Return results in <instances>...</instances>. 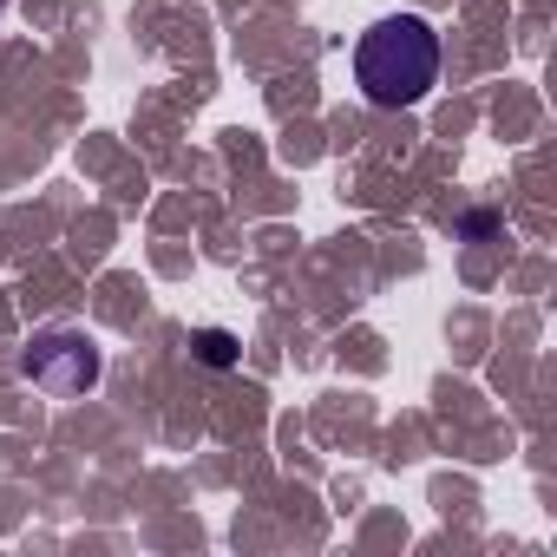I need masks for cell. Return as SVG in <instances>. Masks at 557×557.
<instances>
[{
  "instance_id": "obj_1",
  "label": "cell",
  "mask_w": 557,
  "mask_h": 557,
  "mask_svg": "<svg viewBox=\"0 0 557 557\" xmlns=\"http://www.w3.org/2000/svg\"><path fill=\"white\" fill-rule=\"evenodd\" d=\"M355 79L368 92V106H420L440 86V34L420 14H387L361 34L355 47Z\"/></svg>"
},
{
  "instance_id": "obj_2",
  "label": "cell",
  "mask_w": 557,
  "mask_h": 557,
  "mask_svg": "<svg viewBox=\"0 0 557 557\" xmlns=\"http://www.w3.org/2000/svg\"><path fill=\"white\" fill-rule=\"evenodd\" d=\"M99 348L79 335V329H47V335H34V348L21 355V374L40 387V394H53V400H73V394H86V387H99Z\"/></svg>"
},
{
  "instance_id": "obj_3",
  "label": "cell",
  "mask_w": 557,
  "mask_h": 557,
  "mask_svg": "<svg viewBox=\"0 0 557 557\" xmlns=\"http://www.w3.org/2000/svg\"><path fill=\"white\" fill-rule=\"evenodd\" d=\"M190 355H197L203 368H236V335H230V329H197V335H190Z\"/></svg>"
},
{
  "instance_id": "obj_4",
  "label": "cell",
  "mask_w": 557,
  "mask_h": 557,
  "mask_svg": "<svg viewBox=\"0 0 557 557\" xmlns=\"http://www.w3.org/2000/svg\"><path fill=\"white\" fill-rule=\"evenodd\" d=\"M0 8H8V0H0Z\"/></svg>"
}]
</instances>
